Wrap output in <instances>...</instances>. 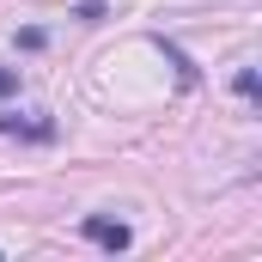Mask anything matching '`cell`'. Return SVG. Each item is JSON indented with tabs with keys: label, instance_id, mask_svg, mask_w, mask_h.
Listing matches in <instances>:
<instances>
[{
	"label": "cell",
	"instance_id": "obj_1",
	"mask_svg": "<svg viewBox=\"0 0 262 262\" xmlns=\"http://www.w3.org/2000/svg\"><path fill=\"white\" fill-rule=\"evenodd\" d=\"M79 238H92V244L110 250V256H122V250L134 244L128 220H110V213H85V220H79Z\"/></svg>",
	"mask_w": 262,
	"mask_h": 262
},
{
	"label": "cell",
	"instance_id": "obj_3",
	"mask_svg": "<svg viewBox=\"0 0 262 262\" xmlns=\"http://www.w3.org/2000/svg\"><path fill=\"white\" fill-rule=\"evenodd\" d=\"M232 92H238V98H256V67H238V73H232Z\"/></svg>",
	"mask_w": 262,
	"mask_h": 262
},
{
	"label": "cell",
	"instance_id": "obj_4",
	"mask_svg": "<svg viewBox=\"0 0 262 262\" xmlns=\"http://www.w3.org/2000/svg\"><path fill=\"white\" fill-rule=\"evenodd\" d=\"M18 92V67H0V98H12Z\"/></svg>",
	"mask_w": 262,
	"mask_h": 262
},
{
	"label": "cell",
	"instance_id": "obj_2",
	"mask_svg": "<svg viewBox=\"0 0 262 262\" xmlns=\"http://www.w3.org/2000/svg\"><path fill=\"white\" fill-rule=\"evenodd\" d=\"M0 134H12V140H55V122L43 116V122H25V116H0Z\"/></svg>",
	"mask_w": 262,
	"mask_h": 262
}]
</instances>
